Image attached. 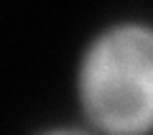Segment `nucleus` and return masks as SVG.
Returning <instances> with one entry per match:
<instances>
[{
	"label": "nucleus",
	"instance_id": "nucleus-2",
	"mask_svg": "<svg viewBox=\"0 0 153 135\" xmlns=\"http://www.w3.org/2000/svg\"><path fill=\"white\" fill-rule=\"evenodd\" d=\"M31 135H97V133L87 130L79 122H54V125H44V128L33 130Z\"/></svg>",
	"mask_w": 153,
	"mask_h": 135
},
{
	"label": "nucleus",
	"instance_id": "nucleus-1",
	"mask_svg": "<svg viewBox=\"0 0 153 135\" xmlns=\"http://www.w3.org/2000/svg\"><path fill=\"white\" fill-rule=\"evenodd\" d=\"M79 125L97 135L153 133V28L143 18L107 21L74 64Z\"/></svg>",
	"mask_w": 153,
	"mask_h": 135
}]
</instances>
